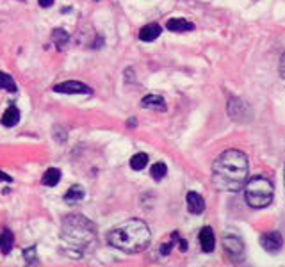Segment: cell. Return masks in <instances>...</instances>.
<instances>
[{"label": "cell", "mask_w": 285, "mask_h": 267, "mask_svg": "<svg viewBox=\"0 0 285 267\" xmlns=\"http://www.w3.org/2000/svg\"><path fill=\"white\" fill-rule=\"evenodd\" d=\"M248 164L246 153L239 150H226L216 159L212 166V182L217 191L237 192L243 189L248 178Z\"/></svg>", "instance_id": "obj_1"}, {"label": "cell", "mask_w": 285, "mask_h": 267, "mask_svg": "<svg viewBox=\"0 0 285 267\" xmlns=\"http://www.w3.org/2000/svg\"><path fill=\"white\" fill-rule=\"evenodd\" d=\"M96 241V228L88 217L81 214L66 216L61 226V250L68 257L82 259L90 253Z\"/></svg>", "instance_id": "obj_2"}, {"label": "cell", "mask_w": 285, "mask_h": 267, "mask_svg": "<svg viewBox=\"0 0 285 267\" xmlns=\"http://www.w3.org/2000/svg\"><path fill=\"white\" fill-rule=\"evenodd\" d=\"M150 241H152V233H150L148 225L139 219L123 221L107 233V242L116 250L128 255L145 251Z\"/></svg>", "instance_id": "obj_3"}, {"label": "cell", "mask_w": 285, "mask_h": 267, "mask_svg": "<svg viewBox=\"0 0 285 267\" xmlns=\"http://www.w3.org/2000/svg\"><path fill=\"white\" fill-rule=\"evenodd\" d=\"M244 198L251 208H266L275 198L273 183L264 177H253L244 187Z\"/></svg>", "instance_id": "obj_4"}, {"label": "cell", "mask_w": 285, "mask_h": 267, "mask_svg": "<svg viewBox=\"0 0 285 267\" xmlns=\"http://www.w3.org/2000/svg\"><path fill=\"white\" fill-rule=\"evenodd\" d=\"M56 93H63V94H91V88L90 86L82 84V82L77 81H66L61 82L54 88Z\"/></svg>", "instance_id": "obj_5"}, {"label": "cell", "mask_w": 285, "mask_h": 267, "mask_svg": "<svg viewBox=\"0 0 285 267\" xmlns=\"http://www.w3.org/2000/svg\"><path fill=\"white\" fill-rule=\"evenodd\" d=\"M260 244L268 253H278L284 246V239L280 232H268L260 237Z\"/></svg>", "instance_id": "obj_6"}, {"label": "cell", "mask_w": 285, "mask_h": 267, "mask_svg": "<svg viewBox=\"0 0 285 267\" xmlns=\"http://www.w3.org/2000/svg\"><path fill=\"white\" fill-rule=\"evenodd\" d=\"M198 239H200V244H201V250L205 251V253H210V251H214V248H216V237H214V232L210 226H203V228L200 230V235H198Z\"/></svg>", "instance_id": "obj_7"}, {"label": "cell", "mask_w": 285, "mask_h": 267, "mask_svg": "<svg viewBox=\"0 0 285 267\" xmlns=\"http://www.w3.org/2000/svg\"><path fill=\"white\" fill-rule=\"evenodd\" d=\"M188 210L191 214H196V216H200L205 210V199L198 192H188Z\"/></svg>", "instance_id": "obj_8"}, {"label": "cell", "mask_w": 285, "mask_h": 267, "mask_svg": "<svg viewBox=\"0 0 285 267\" xmlns=\"http://www.w3.org/2000/svg\"><path fill=\"white\" fill-rule=\"evenodd\" d=\"M141 105L150 110H166V100L162 96H159V94H146L141 100Z\"/></svg>", "instance_id": "obj_9"}, {"label": "cell", "mask_w": 285, "mask_h": 267, "mask_svg": "<svg viewBox=\"0 0 285 267\" xmlns=\"http://www.w3.org/2000/svg\"><path fill=\"white\" fill-rule=\"evenodd\" d=\"M166 29L171 32H188V30H194V23L188 21L186 18H171L168 20Z\"/></svg>", "instance_id": "obj_10"}, {"label": "cell", "mask_w": 285, "mask_h": 267, "mask_svg": "<svg viewBox=\"0 0 285 267\" xmlns=\"http://www.w3.org/2000/svg\"><path fill=\"white\" fill-rule=\"evenodd\" d=\"M161 32H162L161 25H157V23H148V25H145L139 30V39L141 41H153V39H157L159 36H161Z\"/></svg>", "instance_id": "obj_11"}, {"label": "cell", "mask_w": 285, "mask_h": 267, "mask_svg": "<svg viewBox=\"0 0 285 267\" xmlns=\"http://www.w3.org/2000/svg\"><path fill=\"white\" fill-rule=\"evenodd\" d=\"M18 123H20V110L14 105H9L4 114H2V125L4 127H14Z\"/></svg>", "instance_id": "obj_12"}, {"label": "cell", "mask_w": 285, "mask_h": 267, "mask_svg": "<svg viewBox=\"0 0 285 267\" xmlns=\"http://www.w3.org/2000/svg\"><path fill=\"white\" fill-rule=\"evenodd\" d=\"M59 182H61V171L56 170V168H48L41 178V183L43 185H47V187H54Z\"/></svg>", "instance_id": "obj_13"}, {"label": "cell", "mask_w": 285, "mask_h": 267, "mask_svg": "<svg viewBox=\"0 0 285 267\" xmlns=\"http://www.w3.org/2000/svg\"><path fill=\"white\" fill-rule=\"evenodd\" d=\"M223 244H225V250L228 251V253L234 255V257L239 253H243V242L239 241L237 237H234V235L223 239Z\"/></svg>", "instance_id": "obj_14"}, {"label": "cell", "mask_w": 285, "mask_h": 267, "mask_svg": "<svg viewBox=\"0 0 285 267\" xmlns=\"http://www.w3.org/2000/svg\"><path fill=\"white\" fill-rule=\"evenodd\" d=\"M84 196H86V192L81 185H73V187H70L68 192L64 194V201H66V203H77V201L84 199Z\"/></svg>", "instance_id": "obj_15"}, {"label": "cell", "mask_w": 285, "mask_h": 267, "mask_svg": "<svg viewBox=\"0 0 285 267\" xmlns=\"http://www.w3.org/2000/svg\"><path fill=\"white\" fill-rule=\"evenodd\" d=\"M52 39H54V43L57 45L59 50H64V47H66L70 41V34L64 29H56L52 32Z\"/></svg>", "instance_id": "obj_16"}, {"label": "cell", "mask_w": 285, "mask_h": 267, "mask_svg": "<svg viewBox=\"0 0 285 267\" xmlns=\"http://www.w3.org/2000/svg\"><path fill=\"white\" fill-rule=\"evenodd\" d=\"M13 244H14V235L9 230H4V232L0 233V251L2 253H9Z\"/></svg>", "instance_id": "obj_17"}, {"label": "cell", "mask_w": 285, "mask_h": 267, "mask_svg": "<svg viewBox=\"0 0 285 267\" xmlns=\"http://www.w3.org/2000/svg\"><path fill=\"white\" fill-rule=\"evenodd\" d=\"M146 164H148V155L146 153H136L132 159H130V168H132L134 171H141L145 170Z\"/></svg>", "instance_id": "obj_18"}, {"label": "cell", "mask_w": 285, "mask_h": 267, "mask_svg": "<svg viewBox=\"0 0 285 267\" xmlns=\"http://www.w3.org/2000/svg\"><path fill=\"white\" fill-rule=\"evenodd\" d=\"M0 89H4L7 93H16V84H14V81L11 79V75H7V73L4 72H0Z\"/></svg>", "instance_id": "obj_19"}, {"label": "cell", "mask_w": 285, "mask_h": 267, "mask_svg": "<svg viewBox=\"0 0 285 267\" xmlns=\"http://www.w3.org/2000/svg\"><path fill=\"white\" fill-rule=\"evenodd\" d=\"M150 175H152L153 180H157V182H161L162 178L168 175V166L164 164V162H157V164L152 166V170H150Z\"/></svg>", "instance_id": "obj_20"}, {"label": "cell", "mask_w": 285, "mask_h": 267, "mask_svg": "<svg viewBox=\"0 0 285 267\" xmlns=\"http://www.w3.org/2000/svg\"><path fill=\"white\" fill-rule=\"evenodd\" d=\"M23 259H25V262H34L36 260V248H30V250H25L23 251Z\"/></svg>", "instance_id": "obj_21"}, {"label": "cell", "mask_w": 285, "mask_h": 267, "mask_svg": "<svg viewBox=\"0 0 285 267\" xmlns=\"http://www.w3.org/2000/svg\"><path fill=\"white\" fill-rule=\"evenodd\" d=\"M280 79L285 84V54L282 55V59H280Z\"/></svg>", "instance_id": "obj_22"}, {"label": "cell", "mask_w": 285, "mask_h": 267, "mask_svg": "<svg viewBox=\"0 0 285 267\" xmlns=\"http://www.w3.org/2000/svg\"><path fill=\"white\" fill-rule=\"evenodd\" d=\"M173 250V241L170 242V244H162V248H161V253L162 255H168L170 251Z\"/></svg>", "instance_id": "obj_23"}, {"label": "cell", "mask_w": 285, "mask_h": 267, "mask_svg": "<svg viewBox=\"0 0 285 267\" xmlns=\"http://www.w3.org/2000/svg\"><path fill=\"white\" fill-rule=\"evenodd\" d=\"M38 2L41 7H52V4H54V0H38Z\"/></svg>", "instance_id": "obj_24"}, {"label": "cell", "mask_w": 285, "mask_h": 267, "mask_svg": "<svg viewBox=\"0 0 285 267\" xmlns=\"http://www.w3.org/2000/svg\"><path fill=\"white\" fill-rule=\"evenodd\" d=\"M0 180H4V182H11V180H13V178L9 177V175H5L4 171H0Z\"/></svg>", "instance_id": "obj_25"}, {"label": "cell", "mask_w": 285, "mask_h": 267, "mask_svg": "<svg viewBox=\"0 0 285 267\" xmlns=\"http://www.w3.org/2000/svg\"><path fill=\"white\" fill-rule=\"evenodd\" d=\"M284 180H285V168H284Z\"/></svg>", "instance_id": "obj_26"}]
</instances>
